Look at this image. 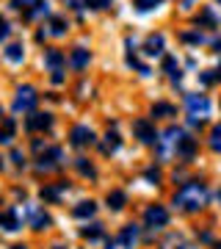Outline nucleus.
<instances>
[{
	"label": "nucleus",
	"instance_id": "6",
	"mask_svg": "<svg viewBox=\"0 0 221 249\" xmlns=\"http://www.w3.org/2000/svg\"><path fill=\"white\" fill-rule=\"evenodd\" d=\"M61 163H64V150L61 147H53L47 155H42V160L36 163V169L39 172H53V169H58Z\"/></svg>",
	"mask_w": 221,
	"mask_h": 249
},
{
	"label": "nucleus",
	"instance_id": "44",
	"mask_svg": "<svg viewBox=\"0 0 221 249\" xmlns=\"http://www.w3.org/2000/svg\"><path fill=\"white\" fill-rule=\"evenodd\" d=\"M216 249H221V247H216Z\"/></svg>",
	"mask_w": 221,
	"mask_h": 249
},
{
	"label": "nucleus",
	"instance_id": "39",
	"mask_svg": "<svg viewBox=\"0 0 221 249\" xmlns=\"http://www.w3.org/2000/svg\"><path fill=\"white\" fill-rule=\"evenodd\" d=\"M14 249H28V247H22V244H17V247H14Z\"/></svg>",
	"mask_w": 221,
	"mask_h": 249
},
{
	"label": "nucleus",
	"instance_id": "32",
	"mask_svg": "<svg viewBox=\"0 0 221 249\" xmlns=\"http://www.w3.org/2000/svg\"><path fill=\"white\" fill-rule=\"evenodd\" d=\"M88 9H108L111 6V0H86Z\"/></svg>",
	"mask_w": 221,
	"mask_h": 249
},
{
	"label": "nucleus",
	"instance_id": "13",
	"mask_svg": "<svg viewBox=\"0 0 221 249\" xmlns=\"http://www.w3.org/2000/svg\"><path fill=\"white\" fill-rule=\"evenodd\" d=\"M47 14H50V3H47V0H36V3H31V9H25V17L28 19L47 17Z\"/></svg>",
	"mask_w": 221,
	"mask_h": 249
},
{
	"label": "nucleus",
	"instance_id": "37",
	"mask_svg": "<svg viewBox=\"0 0 221 249\" xmlns=\"http://www.w3.org/2000/svg\"><path fill=\"white\" fill-rule=\"evenodd\" d=\"M61 80H64L61 70H53V83H61Z\"/></svg>",
	"mask_w": 221,
	"mask_h": 249
},
{
	"label": "nucleus",
	"instance_id": "40",
	"mask_svg": "<svg viewBox=\"0 0 221 249\" xmlns=\"http://www.w3.org/2000/svg\"><path fill=\"white\" fill-rule=\"evenodd\" d=\"M53 249H67V247H53Z\"/></svg>",
	"mask_w": 221,
	"mask_h": 249
},
{
	"label": "nucleus",
	"instance_id": "34",
	"mask_svg": "<svg viewBox=\"0 0 221 249\" xmlns=\"http://www.w3.org/2000/svg\"><path fill=\"white\" fill-rule=\"evenodd\" d=\"M6 36H9V22H6V19L0 17V42H3Z\"/></svg>",
	"mask_w": 221,
	"mask_h": 249
},
{
	"label": "nucleus",
	"instance_id": "36",
	"mask_svg": "<svg viewBox=\"0 0 221 249\" xmlns=\"http://www.w3.org/2000/svg\"><path fill=\"white\" fill-rule=\"evenodd\" d=\"M213 80H216V75H213V72H202V83H207V86H210Z\"/></svg>",
	"mask_w": 221,
	"mask_h": 249
},
{
	"label": "nucleus",
	"instance_id": "21",
	"mask_svg": "<svg viewBox=\"0 0 221 249\" xmlns=\"http://www.w3.org/2000/svg\"><path fill=\"white\" fill-rule=\"evenodd\" d=\"M119 144H122V139H119V133H111L108 130V136H105V142H102V155H114L116 150H119Z\"/></svg>",
	"mask_w": 221,
	"mask_h": 249
},
{
	"label": "nucleus",
	"instance_id": "20",
	"mask_svg": "<svg viewBox=\"0 0 221 249\" xmlns=\"http://www.w3.org/2000/svg\"><path fill=\"white\" fill-rule=\"evenodd\" d=\"M69 64L75 67V70H83V67L88 64V50L86 47H75L72 55H69Z\"/></svg>",
	"mask_w": 221,
	"mask_h": 249
},
{
	"label": "nucleus",
	"instance_id": "35",
	"mask_svg": "<svg viewBox=\"0 0 221 249\" xmlns=\"http://www.w3.org/2000/svg\"><path fill=\"white\" fill-rule=\"evenodd\" d=\"M186 42H202V34H183Z\"/></svg>",
	"mask_w": 221,
	"mask_h": 249
},
{
	"label": "nucleus",
	"instance_id": "10",
	"mask_svg": "<svg viewBox=\"0 0 221 249\" xmlns=\"http://www.w3.org/2000/svg\"><path fill=\"white\" fill-rule=\"evenodd\" d=\"M0 227H3V230H9V232H14V230L22 227L17 208H9V211H3V213H0Z\"/></svg>",
	"mask_w": 221,
	"mask_h": 249
},
{
	"label": "nucleus",
	"instance_id": "29",
	"mask_svg": "<svg viewBox=\"0 0 221 249\" xmlns=\"http://www.w3.org/2000/svg\"><path fill=\"white\" fill-rule=\"evenodd\" d=\"M6 58H9V61H22V45H9L6 47Z\"/></svg>",
	"mask_w": 221,
	"mask_h": 249
},
{
	"label": "nucleus",
	"instance_id": "3",
	"mask_svg": "<svg viewBox=\"0 0 221 249\" xmlns=\"http://www.w3.org/2000/svg\"><path fill=\"white\" fill-rule=\"evenodd\" d=\"M186 108H188V116H191V119L202 122L204 116L210 114V100L204 97V94H188V97H186Z\"/></svg>",
	"mask_w": 221,
	"mask_h": 249
},
{
	"label": "nucleus",
	"instance_id": "38",
	"mask_svg": "<svg viewBox=\"0 0 221 249\" xmlns=\"http://www.w3.org/2000/svg\"><path fill=\"white\" fill-rule=\"evenodd\" d=\"M216 50H219V53H221V39H219V42H216Z\"/></svg>",
	"mask_w": 221,
	"mask_h": 249
},
{
	"label": "nucleus",
	"instance_id": "19",
	"mask_svg": "<svg viewBox=\"0 0 221 249\" xmlns=\"http://www.w3.org/2000/svg\"><path fill=\"white\" fill-rule=\"evenodd\" d=\"M144 53H147V55H160V53H163V36H160V34L150 36V39H147V45H144Z\"/></svg>",
	"mask_w": 221,
	"mask_h": 249
},
{
	"label": "nucleus",
	"instance_id": "41",
	"mask_svg": "<svg viewBox=\"0 0 221 249\" xmlns=\"http://www.w3.org/2000/svg\"><path fill=\"white\" fill-rule=\"evenodd\" d=\"M0 119H3V108H0Z\"/></svg>",
	"mask_w": 221,
	"mask_h": 249
},
{
	"label": "nucleus",
	"instance_id": "17",
	"mask_svg": "<svg viewBox=\"0 0 221 249\" xmlns=\"http://www.w3.org/2000/svg\"><path fill=\"white\" fill-rule=\"evenodd\" d=\"M64 36L67 34V22H64L61 17H53L50 19V28H47V31H42V34H39V39H44V36Z\"/></svg>",
	"mask_w": 221,
	"mask_h": 249
},
{
	"label": "nucleus",
	"instance_id": "18",
	"mask_svg": "<svg viewBox=\"0 0 221 249\" xmlns=\"http://www.w3.org/2000/svg\"><path fill=\"white\" fill-rule=\"evenodd\" d=\"M31 224H34V230H47L53 224V219L44 213V211H31Z\"/></svg>",
	"mask_w": 221,
	"mask_h": 249
},
{
	"label": "nucleus",
	"instance_id": "15",
	"mask_svg": "<svg viewBox=\"0 0 221 249\" xmlns=\"http://www.w3.org/2000/svg\"><path fill=\"white\" fill-rule=\"evenodd\" d=\"M94 211H97V205L88 199V202H78V205H75V208H72V216H75V219H91Z\"/></svg>",
	"mask_w": 221,
	"mask_h": 249
},
{
	"label": "nucleus",
	"instance_id": "1",
	"mask_svg": "<svg viewBox=\"0 0 221 249\" xmlns=\"http://www.w3.org/2000/svg\"><path fill=\"white\" fill-rule=\"evenodd\" d=\"M207 186L194 180V183H186V186L180 188L174 194V205L180 211H186V213H196V211H202L204 205H207Z\"/></svg>",
	"mask_w": 221,
	"mask_h": 249
},
{
	"label": "nucleus",
	"instance_id": "8",
	"mask_svg": "<svg viewBox=\"0 0 221 249\" xmlns=\"http://www.w3.org/2000/svg\"><path fill=\"white\" fill-rule=\"evenodd\" d=\"M144 219H147L150 227H166L169 224V211L166 208H160V205H150L147 213H144Z\"/></svg>",
	"mask_w": 221,
	"mask_h": 249
},
{
	"label": "nucleus",
	"instance_id": "12",
	"mask_svg": "<svg viewBox=\"0 0 221 249\" xmlns=\"http://www.w3.org/2000/svg\"><path fill=\"white\" fill-rule=\"evenodd\" d=\"M194 152H196V142L191 139V136H183L180 144H177V155L188 160V158H194Z\"/></svg>",
	"mask_w": 221,
	"mask_h": 249
},
{
	"label": "nucleus",
	"instance_id": "5",
	"mask_svg": "<svg viewBox=\"0 0 221 249\" xmlns=\"http://www.w3.org/2000/svg\"><path fill=\"white\" fill-rule=\"evenodd\" d=\"M133 133H136V139L141 144H158V133H155V124L150 122V119H136L133 122Z\"/></svg>",
	"mask_w": 221,
	"mask_h": 249
},
{
	"label": "nucleus",
	"instance_id": "2",
	"mask_svg": "<svg viewBox=\"0 0 221 249\" xmlns=\"http://www.w3.org/2000/svg\"><path fill=\"white\" fill-rule=\"evenodd\" d=\"M183 127H169L166 133L158 139V152H160V158H169L171 152L177 155V144H180V139H183Z\"/></svg>",
	"mask_w": 221,
	"mask_h": 249
},
{
	"label": "nucleus",
	"instance_id": "14",
	"mask_svg": "<svg viewBox=\"0 0 221 249\" xmlns=\"http://www.w3.org/2000/svg\"><path fill=\"white\" fill-rule=\"evenodd\" d=\"M14 130H17V122L14 119H3V127H0V144H6L9 147L11 142H14Z\"/></svg>",
	"mask_w": 221,
	"mask_h": 249
},
{
	"label": "nucleus",
	"instance_id": "27",
	"mask_svg": "<svg viewBox=\"0 0 221 249\" xmlns=\"http://www.w3.org/2000/svg\"><path fill=\"white\" fill-rule=\"evenodd\" d=\"M75 166H78V172H80V175H86V178H94V175H97L94 166H91L86 158H78V160H75Z\"/></svg>",
	"mask_w": 221,
	"mask_h": 249
},
{
	"label": "nucleus",
	"instance_id": "42",
	"mask_svg": "<svg viewBox=\"0 0 221 249\" xmlns=\"http://www.w3.org/2000/svg\"><path fill=\"white\" fill-rule=\"evenodd\" d=\"M219 202H221V191H219Z\"/></svg>",
	"mask_w": 221,
	"mask_h": 249
},
{
	"label": "nucleus",
	"instance_id": "24",
	"mask_svg": "<svg viewBox=\"0 0 221 249\" xmlns=\"http://www.w3.org/2000/svg\"><path fill=\"white\" fill-rule=\"evenodd\" d=\"M163 70L169 72V78L180 80V64H177V58H174V55H166V58H163Z\"/></svg>",
	"mask_w": 221,
	"mask_h": 249
},
{
	"label": "nucleus",
	"instance_id": "28",
	"mask_svg": "<svg viewBox=\"0 0 221 249\" xmlns=\"http://www.w3.org/2000/svg\"><path fill=\"white\" fill-rule=\"evenodd\" d=\"M210 150L221 152V124H216V127L210 130Z\"/></svg>",
	"mask_w": 221,
	"mask_h": 249
},
{
	"label": "nucleus",
	"instance_id": "33",
	"mask_svg": "<svg viewBox=\"0 0 221 249\" xmlns=\"http://www.w3.org/2000/svg\"><path fill=\"white\" fill-rule=\"evenodd\" d=\"M11 160H14L17 166H25V158H22V152H19V150H14V152H11Z\"/></svg>",
	"mask_w": 221,
	"mask_h": 249
},
{
	"label": "nucleus",
	"instance_id": "25",
	"mask_svg": "<svg viewBox=\"0 0 221 249\" xmlns=\"http://www.w3.org/2000/svg\"><path fill=\"white\" fill-rule=\"evenodd\" d=\"M152 116H174V106H169V103H155V106H152Z\"/></svg>",
	"mask_w": 221,
	"mask_h": 249
},
{
	"label": "nucleus",
	"instance_id": "43",
	"mask_svg": "<svg viewBox=\"0 0 221 249\" xmlns=\"http://www.w3.org/2000/svg\"><path fill=\"white\" fill-rule=\"evenodd\" d=\"M0 166H3V158H0Z\"/></svg>",
	"mask_w": 221,
	"mask_h": 249
},
{
	"label": "nucleus",
	"instance_id": "9",
	"mask_svg": "<svg viewBox=\"0 0 221 249\" xmlns=\"http://www.w3.org/2000/svg\"><path fill=\"white\" fill-rule=\"evenodd\" d=\"M138 244V227L136 224H124L122 232H119V238H116V247L119 249H133Z\"/></svg>",
	"mask_w": 221,
	"mask_h": 249
},
{
	"label": "nucleus",
	"instance_id": "23",
	"mask_svg": "<svg viewBox=\"0 0 221 249\" xmlns=\"http://www.w3.org/2000/svg\"><path fill=\"white\" fill-rule=\"evenodd\" d=\"M124 202H127L124 191H111V194H108V208H111V211H122Z\"/></svg>",
	"mask_w": 221,
	"mask_h": 249
},
{
	"label": "nucleus",
	"instance_id": "30",
	"mask_svg": "<svg viewBox=\"0 0 221 249\" xmlns=\"http://www.w3.org/2000/svg\"><path fill=\"white\" fill-rule=\"evenodd\" d=\"M158 6H160V0H136V9L138 11H152Z\"/></svg>",
	"mask_w": 221,
	"mask_h": 249
},
{
	"label": "nucleus",
	"instance_id": "16",
	"mask_svg": "<svg viewBox=\"0 0 221 249\" xmlns=\"http://www.w3.org/2000/svg\"><path fill=\"white\" fill-rule=\"evenodd\" d=\"M64 188H67V183H58V186H44L42 188V199L44 202H58V199H61V191Z\"/></svg>",
	"mask_w": 221,
	"mask_h": 249
},
{
	"label": "nucleus",
	"instance_id": "22",
	"mask_svg": "<svg viewBox=\"0 0 221 249\" xmlns=\"http://www.w3.org/2000/svg\"><path fill=\"white\" fill-rule=\"evenodd\" d=\"M44 64H47V67H53V70H61L64 53H61V50H47V53H44Z\"/></svg>",
	"mask_w": 221,
	"mask_h": 249
},
{
	"label": "nucleus",
	"instance_id": "26",
	"mask_svg": "<svg viewBox=\"0 0 221 249\" xmlns=\"http://www.w3.org/2000/svg\"><path fill=\"white\" fill-rule=\"evenodd\" d=\"M83 238L94 241V238H102V224H91V227H83V232H80Z\"/></svg>",
	"mask_w": 221,
	"mask_h": 249
},
{
	"label": "nucleus",
	"instance_id": "4",
	"mask_svg": "<svg viewBox=\"0 0 221 249\" xmlns=\"http://www.w3.org/2000/svg\"><path fill=\"white\" fill-rule=\"evenodd\" d=\"M36 100H39V94H36L34 86H19L17 89V97H14V111H34L36 108Z\"/></svg>",
	"mask_w": 221,
	"mask_h": 249
},
{
	"label": "nucleus",
	"instance_id": "7",
	"mask_svg": "<svg viewBox=\"0 0 221 249\" xmlns=\"http://www.w3.org/2000/svg\"><path fill=\"white\" fill-rule=\"evenodd\" d=\"M72 147H88V144H94V130L88 127V124H78V127H72V136H69Z\"/></svg>",
	"mask_w": 221,
	"mask_h": 249
},
{
	"label": "nucleus",
	"instance_id": "31",
	"mask_svg": "<svg viewBox=\"0 0 221 249\" xmlns=\"http://www.w3.org/2000/svg\"><path fill=\"white\" fill-rule=\"evenodd\" d=\"M144 178L150 180V183H160V172L155 169V166H150V169L144 172Z\"/></svg>",
	"mask_w": 221,
	"mask_h": 249
},
{
	"label": "nucleus",
	"instance_id": "11",
	"mask_svg": "<svg viewBox=\"0 0 221 249\" xmlns=\"http://www.w3.org/2000/svg\"><path fill=\"white\" fill-rule=\"evenodd\" d=\"M50 124H53V116L50 114H31L25 119V127L31 130V133H34V130H47Z\"/></svg>",
	"mask_w": 221,
	"mask_h": 249
}]
</instances>
